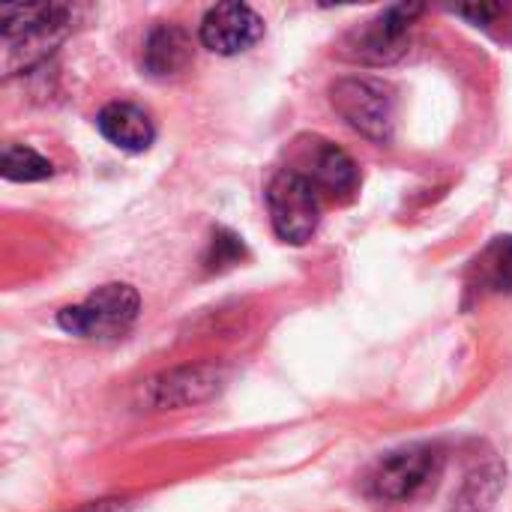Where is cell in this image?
Segmentation results:
<instances>
[{
  "label": "cell",
  "instance_id": "obj_6",
  "mask_svg": "<svg viewBox=\"0 0 512 512\" xmlns=\"http://www.w3.org/2000/svg\"><path fill=\"white\" fill-rule=\"evenodd\" d=\"M228 372L216 363H198V366H180L171 372H162L150 378L138 390V402L147 411H180L201 405L213 399L225 387Z\"/></svg>",
  "mask_w": 512,
  "mask_h": 512
},
{
  "label": "cell",
  "instance_id": "obj_12",
  "mask_svg": "<svg viewBox=\"0 0 512 512\" xmlns=\"http://www.w3.org/2000/svg\"><path fill=\"white\" fill-rule=\"evenodd\" d=\"M504 477H507V471H504V465L495 456H489L486 462L474 465L468 471L459 495L453 498L450 512H489L495 507L501 489H504Z\"/></svg>",
  "mask_w": 512,
  "mask_h": 512
},
{
  "label": "cell",
  "instance_id": "obj_15",
  "mask_svg": "<svg viewBox=\"0 0 512 512\" xmlns=\"http://www.w3.org/2000/svg\"><path fill=\"white\" fill-rule=\"evenodd\" d=\"M243 258V243L237 234H228V231H216L213 240H210V252L204 258L207 270H225V267H234L240 264Z\"/></svg>",
  "mask_w": 512,
  "mask_h": 512
},
{
  "label": "cell",
  "instance_id": "obj_4",
  "mask_svg": "<svg viewBox=\"0 0 512 512\" xmlns=\"http://www.w3.org/2000/svg\"><path fill=\"white\" fill-rule=\"evenodd\" d=\"M336 114L375 144H387L396 126V99L384 81L375 78H339L330 87Z\"/></svg>",
  "mask_w": 512,
  "mask_h": 512
},
{
  "label": "cell",
  "instance_id": "obj_9",
  "mask_svg": "<svg viewBox=\"0 0 512 512\" xmlns=\"http://www.w3.org/2000/svg\"><path fill=\"white\" fill-rule=\"evenodd\" d=\"M303 168L306 171H300V174L318 192H327V195H351L360 183L354 159L342 147H336L324 138H312L303 147Z\"/></svg>",
  "mask_w": 512,
  "mask_h": 512
},
{
  "label": "cell",
  "instance_id": "obj_5",
  "mask_svg": "<svg viewBox=\"0 0 512 512\" xmlns=\"http://www.w3.org/2000/svg\"><path fill=\"white\" fill-rule=\"evenodd\" d=\"M321 192L294 168H282L267 186V210L279 240L303 246L321 222Z\"/></svg>",
  "mask_w": 512,
  "mask_h": 512
},
{
  "label": "cell",
  "instance_id": "obj_14",
  "mask_svg": "<svg viewBox=\"0 0 512 512\" xmlns=\"http://www.w3.org/2000/svg\"><path fill=\"white\" fill-rule=\"evenodd\" d=\"M0 165H3V177L15 183H36L54 174V165L27 144H6Z\"/></svg>",
  "mask_w": 512,
  "mask_h": 512
},
{
  "label": "cell",
  "instance_id": "obj_8",
  "mask_svg": "<svg viewBox=\"0 0 512 512\" xmlns=\"http://www.w3.org/2000/svg\"><path fill=\"white\" fill-rule=\"evenodd\" d=\"M264 36L261 15L246 3H219L201 21V42L213 54L234 57L249 51Z\"/></svg>",
  "mask_w": 512,
  "mask_h": 512
},
{
  "label": "cell",
  "instance_id": "obj_7",
  "mask_svg": "<svg viewBox=\"0 0 512 512\" xmlns=\"http://www.w3.org/2000/svg\"><path fill=\"white\" fill-rule=\"evenodd\" d=\"M423 12V6H408V3H399V6H390L384 9L378 18L366 21L363 27H357L348 39H345V54L351 60H360V63H375V66H384V63H393L399 60L405 51H408V30L414 24V18Z\"/></svg>",
  "mask_w": 512,
  "mask_h": 512
},
{
  "label": "cell",
  "instance_id": "obj_13",
  "mask_svg": "<svg viewBox=\"0 0 512 512\" xmlns=\"http://www.w3.org/2000/svg\"><path fill=\"white\" fill-rule=\"evenodd\" d=\"M474 285L492 294H512V234L495 237L474 261Z\"/></svg>",
  "mask_w": 512,
  "mask_h": 512
},
{
  "label": "cell",
  "instance_id": "obj_2",
  "mask_svg": "<svg viewBox=\"0 0 512 512\" xmlns=\"http://www.w3.org/2000/svg\"><path fill=\"white\" fill-rule=\"evenodd\" d=\"M444 471V453L435 444H411L387 453L375 462L366 477V489L372 498L387 504H405L420 498Z\"/></svg>",
  "mask_w": 512,
  "mask_h": 512
},
{
  "label": "cell",
  "instance_id": "obj_1",
  "mask_svg": "<svg viewBox=\"0 0 512 512\" xmlns=\"http://www.w3.org/2000/svg\"><path fill=\"white\" fill-rule=\"evenodd\" d=\"M72 27V9L57 3L39 6H3L0 36L6 45V72L24 69L42 60Z\"/></svg>",
  "mask_w": 512,
  "mask_h": 512
},
{
  "label": "cell",
  "instance_id": "obj_11",
  "mask_svg": "<svg viewBox=\"0 0 512 512\" xmlns=\"http://www.w3.org/2000/svg\"><path fill=\"white\" fill-rule=\"evenodd\" d=\"M96 126L114 147H120L126 153H144L156 138L153 117L135 102H111V105H105L99 111V117H96Z\"/></svg>",
  "mask_w": 512,
  "mask_h": 512
},
{
  "label": "cell",
  "instance_id": "obj_3",
  "mask_svg": "<svg viewBox=\"0 0 512 512\" xmlns=\"http://www.w3.org/2000/svg\"><path fill=\"white\" fill-rule=\"evenodd\" d=\"M141 312V297L132 285H102L84 303L66 306L57 315V327L78 339H120Z\"/></svg>",
  "mask_w": 512,
  "mask_h": 512
},
{
  "label": "cell",
  "instance_id": "obj_10",
  "mask_svg": "<svg viewBox=\"0 0 512 512\" xmlns=\"http://www.w3.org/2000/svg\"><path fill=\"white\" fill-rule=\"evenodd\" d=\"M195 57L192 36L180 24H156L144 39L141 66L150 78H177Z\"/></svg>",
  "mask_w": 512,
  "mask_h": 512
},
{
  "label": "cell",
  "instance_id": "obj_16",
  "mask_svg": "<svg viewBox=\"0 0 512 512\" xmlns=\"http://www.w3.org/2000/svg\"><path fill=\"white\" fill-rule=\"evenodd\" d=\"M69 512H129V501H120V498H102V501H90V504H81L78 510Z\"/></svg>",
  "mask_w": 512,
  "mask_h": 512
}]
</instances>
